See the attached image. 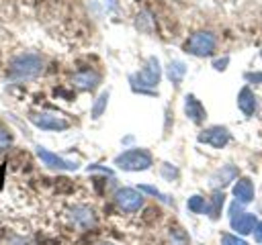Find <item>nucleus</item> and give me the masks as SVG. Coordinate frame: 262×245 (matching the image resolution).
<instances>
[{
	"label": "nucleus",
	"mask_w": 262,
	"mask_h": 245,
	"mask_svg": "<svg viewBox=\"0 0 262 245\" xmlns=\"http://www.w3.org/2000/svg\"><path fill=\"white\" fill-rule=\"evenodd\" d=\"M221 245H250V243L244 241L242 237L233 235V233H223L221 235Z\"/></svg>",
	"instance_id": "20"
},
{
	"label": "nucleus",
	"mask_w": 262,
	"mask_h": 245,
	"mask_svg": "<svg viewBox=\"0 0 262 245\" xmlns=\"http://www.w3.org/2000/svg\"><path fill=\"white\" fill-rule=\"evenodd\" d=\"M10 143H12V137L8 135V131H6V129H2V127H0V149H6Z\"/></svg>",
	"instance_id": "23"
},
{
	"label": "nucleus",
	"mask_w": 262,
	"mask_h": 245,
	"mask_svg": "<svg viewBox=\"0 0 262 245\" xmlns=\"http://www.w3.org/2000/svg\"><path fill=\"white\" fill-rule=\"evenodd\" d=\"M43 71V57L37 53H20L8 63V78L16 82H29L39 78Z\"/></svg>",
	"instance_id": "1"
},
{
	"label": "nucleus",
	"mask_w": 262,
	"mask_h": 245,
	"mask_svg": "<svg viewBox=\"0 0 262 245\" xmlns=\"http://www.w3.org/2000/svg\"><path fill=\"white\" fill-rule=\"evenodd\" d=\"M35 151H37V157H39L47 167H51V169H59V172H74V169H78V167H80V165H78V161L66 159V157H61V155H57V153H53V151H49V149L37 147Z\"/></svg>",
	"instance_id": "8"
},
{
	"label": "nucleus",
	"mask_w": 262,
	"mask_h": 245,
	"mask_svg": "<svg viewBox=\"0 0 262 245\" xmlns=\"http://www.w3.org/2000/svg\"><path fill=\"white\" fill-rule=\"evenodd\" d=\"M172 241H174L176 245H186V243H188V237H186L184 231H180V227H174V229H172Z\"/></svg>",
	"instance_id": "21"
},
{
	"label": "nucleus",
	"mask_w": 262,
	"mask_h": 245,
	"mask_svg": "<svg viewBox=\"0 0 262 245\" xmlns=\"http://www.w3.org/2000/svg\"><path fill=\"white\" fill-rule=\"evenodd\" d=\"M237 108H239L246 116H250V114L256 112V96H254V92H252L248 86H244V88L239 90V94H237Z\"/></svg>",
	"instance_id": "14"
},
{
	"label": "nucleus",
	"mask_w": 262,
	"mask_h": 245,
	"mask_svg": "<svg viewBox=\"0 0 262 245\" xmlns=\"http://www.w3.org/2000/svg\"><path fill=\"white\" fill-rule=\"evenodd\" d=\"M256 225H258V218H256L252 212H246V210H244V212L231 216V229H233L235 233H239V235H250V233H254Z\"/></svg>",
	"instance_id": "12"
},
{
	"label": "nucleus",
	"mask_w": 262,
	"mask_h": 245,
	"mask_svg": "<svg viewBox=\"0 0 262 245\" xmlns=\"http://www.w3.org/2000/svg\"><path fill=\"white\" fill-rule=\"evenodd\" d=\"M160 78H162L160 61H158L156 55H151L147 59V63L137 74H131L129 76V84H131L133 92H139V94H156L154 88L160 84Z\"/></svg>",
	"instance_id": "2"
},
{
	"label": "nucleus",
	"mask_w": 262,
	"mask_h": 245,
	"mask_svg": "<svg viewBox=\"0 0 262 245\" xmlns=\"http://www.w3.org/2000/svg\"><path fill=\"white\" fill-rule=\"evenodd\" d=\"M168 80L174 84V86H178L180 82H182V78H184V74H186V65L182 63V61H178V59H174V61H170L168 63Z\"/></svg>",
	"instance_id": "16"
},
{
	"label": "nucleus",
	"mask_w": 262,
	"mask_h": 245,
	"mask_svg": "<svg viewBox=\"0 0 262 245\" xmlns=\"http://www.w3.org/2000/svg\"><path fill=\"white\" fill-rule=\"evenodd\" d=\"M233 200L239 204H248L254 200V184L250 178H239L233 186Z\"/></svg>",
	"instance_id": "13"
},
{
	"label": "nucleus",
	"mask_w": 262,
	"mask_h": 245,
	"mask_svg": "<svg viewBox=\"0 0 262 245\" xmlns=\"http://www.w3.org/2000/svg\"><path fill=\"white\" fill-rule=\"evenodd\" d=\"M68 218L72 225H76L78 229H92L96 225V214L90 206H84V204H76L68 210Z\"/></svg>",
	"instance_id": "9"
},
{
	"label": "nucleus",
	"mask_w": 262,
	"mask_h": 245,
	"mask_svg": "<svg viewBox=\"0 0 262 245\" xmlns=\"http://www.w3.org/2000/svg\"><path fill=\"white\" fill-rule=\"evenodd\" d=\"M196 141L199 143H205L209 147H215V149H223L231 141V133L227 131V127L215 125V127H209V129L201 131L199 137H196Z\"/></svg>",
	"instance_id": "6"
},
{
	"label": "nucleus",
	"mask_w": 262,
	"mask_h": 245,
	"mask_svg": "<svg viewBox=\"0 0 262 245\" xmlns=\"http://www.w3.org/2000/svg\"><path fill=\"white\" fill-rule=\"evenodd\" d=\"M260 55H262V53H260Z\"/></svg>",
	"instance_id": "29"
},
{
	"label": "nucleus",
	"mask_w": 262,
	"mask_h": 245,
	"mask_svg": "<svg viewBox=\"0 0 262 245\" xmlns=\"http://www.w3.org/2000/svg\"><path fill=\"white\" fill-rule=\"evenodd\" d=\"M106 102H108V90H104V92L94 100V104H92V118H100V114H102L104 108H106Z\"/></svg>",
	"instance_id": "19"
},
{
	"label": "nucleus",
	"mask_w": 262,
	"mask_h": 245,
	"mask_svg": "<svg viewBox=\"0 0 262 245\" xmlns=\"http://www.w3.org/2000/svg\"><path fill=\"white\" fill-rule=\"evenodd\" d=\"M162 174H164V176H170V178H176V176H178V172H176V169H172L170 165H164Z\"/></svg>",
	"instance_id": "25"
},
{
	"label": "nucleus",
	"mask_w": 262,
	"mask_h": 245,
	"mask_svg": "<svg viewBox=\"0 0 262 245\" xmlns=\"http://www.w3.org/2000/svg\"><path fill=\"white\" fill-rule=\"evenodd\" d=\"M70 82H72L74 88H78L82 92H90L100 84V74H96L92 69H82V71H76L70 78Z\"/></svg>",
	"instance_id": "10"
},
{
	"label": "nucleus",
	"mask_w": 262,
	"mask_h": 245,
	"mask_svg": "<svg viewBox=\"0 0 262 245\" xmlns=\"http://www.w3.org/2000/svg\"><path fill=\"white\" fill-rule=\"evenodd\" d=\"M215 49H217V37L211 31H196L184 43V51L194 57H209L215 53Z\"/></svg>",
	"instance_id": "3"
},
{
	"label": "nucleus",
	"mask_w": 262,
	"mask_h": 245,
	"mask_svg": "<svg viewBox=\"0 0 262 245\" xmlns=\"http://www.w3.org/2000/svg\"><path fill=\"white\" fill-rule=\"evenodd\" d=\"M10 245H29V243H27L25 239H14V241H12Z\"/></svg>",
	"instance_id": "27"
},
{
	"label": "nucleus",
	"mask_w": 262,
	"mask_h": 245,
	"mask_svg": "<svg viewBox=\"0 0 262 245\" xmlns=\"http://www.w3.org/2000/svg\"><path fill=\"white\" fill-rule=\"evenodd\" d=\"M223 200H225L223 192H215V194L207 200V212H209L211 218H219L221 208H223Z\"/></svg>",
	"instance_id": "17"
},
{
	"label": "nucleus",
	"mask_w": 262,
	"mask_h": 245,
	"mask_svg": "<svg viewBox=\"0 0 262 245\" xmlns=\"http://www.w3.org/2000/svg\"><path fill=\"white\" fill-rule=\"evenodd\" d=\"M29 120L41 131H66V129H70V120H66L57 114H51V112H33L29 116Z\"/></svg>",
	"instance_id": "7"
},
{
	"label": "nucleus",
	"mask_w": 262,
	"mask_h": 245,
	"mask_svg": "<svg viewBox=\"0 0 262 245\" xmlns=\"http://www.w3.org/2000/svg\"><path fill=\"white\" fill-rule=\"evenodd\" d=\"M186 206H188V210H190V212H196V214L207 212V200H205L203 196H199V194L190 196V198L186 200Z\"/></svg>",
	"instance_id": "18"
},
{
	"label": "nucleus",
	"mask_w": 262,
	"mask_h": 245,
	"mask_svg": "<svg viewBox=\"0 0 262 245\" xmlns=\"http://www.w3.org/2000/svg\"><path fill=\"white\" fill-rule=\"evenodd\" d=\"M227 63H229V57H221V59H215V61H213V67H215L217 71H223V69L227 67Z\"/></svg>",
	"instance_id": "24"
},
{
	"label": "nucleus",
	"mask_w": 262,
	"mask_h": 245,
	"mask_svg": "<svg viewBox=\"0 0 262 245\" xmlns=\"http://www.w3.org/2000/svg\"><path fill=\"white\" fill-rule=\"evenodd\" d=\"M151 153L145 149H127L115 157V165L125 172H143L151 167Z\"/></svg>",
	"instance_id": "4"
},
{
	"label": "nucleus",
	"mask_w": 262,
	"mask_h": 245,
	"mask_svg": "<svg viewBox=\"0 0 262 245\" xmlns=\"http://www.w3.org/2000/svg\"><path fill=\"white\" fill-rule=\"evenodd\" d=\"M115 204L121 212H137L143 206V196L137 188H119L115 192Z\"/></svg>",
	"instance_id": "5"
},
{
	"label": "nucleus",
	"mask_w": 262,
	"mask_h": 245,
	"mask_svg": "<svg viewBox=\"0 0 262 245\" xmlns=\"http://www.w3.org/2000/svg\"><path fill=\"white\" fill-rule=\"evenodd\" d=\"M237 176V167L235 165H223L221 169H217V174L213 176V186L215 188H223V186H227L233 178Z\"/></svg>",
	"instance_id": "15"
},
{
	"label": "nucleus",
	"mask_w": 262,
	"mask_h": 245,
	"mask_svg": "<svg viewBox=\"0 0 262 245\" xmlns=\"http://www.w3.org/2000/svg\"><path fill=\"white\" fill-rule=\"evenodd\" d=\"M184 112H186V116L190 118V122H194V125H201V122L207 118L205 106L201 104V100H199L194 94H186V96H184Z\"/></svg>",
	"instance_id": "11"
},
{
	"label": "nucleus",
	"mask_w": 262,
	"mask_h": 245,
	"mask_svg": "<svg viewBox=\"0 0 262 245\" xmlns=\"http://www.w3.org/2000/svg\"><path fill=\"white\" fill-rule=\"evenodd\" d=\"M137 190H139V192H147V194H151V196H156V198H160V200H164V202L168 200V198H166V196H164V194H162L158 188H154V186H147V184H143V186H139Z\"/></svg>",
	"instance_id": "22"
},
{
	"label": "nucleus",
	"mask_w": 262,
	"mask_h": 245,
	"mask_svg": "<svg viewBox=\"0 0 262 245\" xmlns=\"http://www.w3.org/2000/svg\"><path fill=\"white\" fill-rule=\"evenodd\" d=\"M98 245H115V243H108V241H106V243H98Z\"/></svg>",
	"instance_id": "28"
},
{
	"label": "nucleus",
	"mask_w": 262,
	"mask_h": 245,
	"mask_svg": "<svg viewBox=\"0 0 262 245\" xmlns=\"http://www.w3.org/2000/svg\"><path fill=\"white\" fill-rule=\"evenodd\" d=\"M254 237H256V241H260V243H262V223H258V225H256V229H254Z\"/></svg>",
	"instance_id": "26"
}]
</instances>
